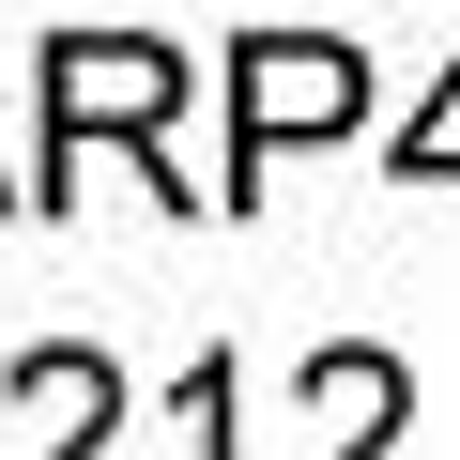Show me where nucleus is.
Segmentation results:
<instances>
[{
    "label": "nucleus",
    "mask_w": 460,
    "mask_h": 460,
    "mask_svg": "<svg viewBox=\"0 0 460 460\" xmlns=\"http://www.w3.org/2000/svg\"><path fill=\"white\" fill-rule=\"evenodd\" d=\"M368 123V62L353 47H307V31H261L230 62V169H277L292 138H338Z\"/></svg>",
    "instance_id": "obj_2"
},
{
    "label": "nucleus",
    "mask_w": 460,
    "mask_h": 460,
    "mask_svg": "<svg viewBox=\"0 0 460 460\" xmlns=\"http://www.w3.org/2000/svg\"><path fill=\"white\" fill-rule=\"evenodd\" d=\"M399 184H460V62H445V93L414 108V138H399Z\"/></svg>",
    "instance_id": "obj_3"
},
{
    "label": "nucleus",
    "mask_w": 460,
    "mask_h": 460,
    "mask_svg": "<svg viewBox=\"0 0 460 460\" xmlns=\"http://www.w3.org/2000/svg\"><path fill=\"white\" fill-rule=\"evenodd\" d=\"M184 77L199 62H169L154 31H62L47 47V169H77V138H138L154 154V123L184 108ZM154 199H199V184H169V154H154Z\"/></svg>",
    "instance_id": "obj_1"
}]
</instances>
